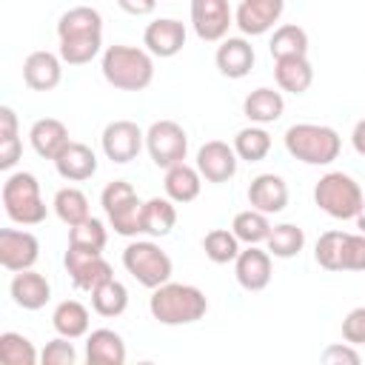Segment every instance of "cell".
<instances>
[{"label": "cell", "mask_w": 365, "mask_h": 365, "mask_svg": "<svg viewBox=\"0 0 365 365\" xmlns=\"http://www.w3.org/2000/svg\"><path fill=\"white\" fill-rule=\"evenodd\" d=\"M163 185H165V197L168 200H174V202H191V200H197L200 197V188H202V174L197 171V165L191 168V165H185V163H180V165H171V168H165V180H163Z\"/></svg>", "instance_id": "27"}, {"label": "cell", "mask_w": 365, "mask_h": 365, "mask_svg": "<svg viewBox=\"0 0 365 365\" xmlns=\"http://www.w3.org/2000/svg\"><path fill=\"white\" fill-rule=\"evenodd\" d=\"M117 6H120L125 14L143 17V14H151V11L157 9V0H117Z\"/></svg>", "instance_id": "45"}, {"label": "cell", "mask_w": 365, "mask_h": 365, "mask_svg": "<svg viewBox=\"0 0 365 365\" xmlns=\"http://www.w3.org/2000/svg\"><path fill=\"white\" fill-rule=\"evenodd\" d=\"M351 145H354L356 154L365 157V120H359V123L354 125V131H351Z\"/></svg>", "instance_id": "47"}, {"label": "cell", "mask_w": 365, "mask_h": 365, "mask_svg": "<svg viewBox=\"0 0 365 365\" xmlns=\"http://www.w3.org/2000/svg\"><path fill=\"white\" fill-rule=\"evenodd\" d=\"M106 242H108V234H106V225L97 217H88V220H83V222L68 228V245H74V248L103 254Z\"/></svg>", "instance_id": "38"}, {"label": "cell", "mask_w": 365, "mask_h": 365, "mask_svg": "<svg viewBox=\"0 0 365 365\" xmlns=\"http://www.w3.org/2000/svg\"><path fill=\"white\" fill-rule=\"evenodd\" d=\"M285 148L305 165H331L339 157L342 140L336 128L319 123H294L285 131Z\"/></svg>", "instance_id": "4"}, {"label": "cell", "mask_w": 365, "mask_h": 365, "mask_svg": "<svg viewBox=\"0 0 365 365\" xmlns=\"http://www.w3.org/2000/svg\"><path fill=\"white\" fill-rule=\"evenodd\" d=\"M214 63L222 77L228 80H242L254 68V46L245 37H225L217 46Z\"/></svg>", "instance_id": "18"}, {"label": "cell", "mask_w": 365, "mask_h": 365, "mask_svg": "<svg viewBox=\"0 0 365 365\" xmlns=\"http://www.w3.org/2000/svg\"><path fill=\"white\" fill-rule=\"evenodd\" d=\"M88 322H91L88 308H86L83 302H77V299H63V302L54 308V314H51L54 331H57L60 336H68V339L86 336V334H88Z\"/></svg>", "instance_id": "28"}, {"label": "cell", "mask_w": 365, "mask_h": 365, "mask_svg": "<svg viewBox=\"0 0 365 365\" xmlns=\"http://www.w3.org/2000/svg\"><path fill=\"white\" fill-rule=\"evenodd\" d=\"M231 231L237 234L240 242L245 245H259L268 240L271 234V222H268V214L257 211V208H248V211H240L231 222Z\"/></svg>", "instance_id": "34"}, {"label": "cell", "mask_w": 365, "mask_h": 365, "mask_svg": "<svg viewBox=\"0 0 365 365\" xmlns=\"http://www.w3.org/2000/svg\"><path fill=\"white\" fill-rule=\"evenodd\" d=\"M63 265H66V271H68L74 288L88 291V294H91L97 285H103L106 279L114 277V268L103 259V254H97V251H83V248H74V245H68V251H66V257H63Z\"/></svg>", "instance_id": "10"}, {"label": "cell", "mask_w": 365, "mask_h": 365, "mask_svg": "<svg viewBox=\"0 0 365 365\" xmlns=\"http://www.w3.org/2000/svg\"><path fill=\"white\" fill-rule=\"evenodd\" d=\"M3 208L6 217L17 225H40L48 214L43 197H40V182L29 171H14L3 182Z\"/></svg>", "instance_id": "6"}, {"label": "cell", "mask_w": 365, "mask_h": 365, "mask_svg": "<svg viewBox=\"0 0 365 365\" xmlns=\"http://www.w3.org/2000/svg\"><path fill=\"white\" fill-rule=\"evenodd\" d=\"M91 308L100 317H120L128 308V288L120 279H106L91 291Z\"/></svg>", "instance_id": "32"}, {"label": "cell", "mask_w": 365, "mask_h": 365, "mask_svg": "<svg viewBox=\"0 0 365 365\" xmlns=\"http://www.w3.org/2000/svg\"><path fill=\"white\" fill-rule=\"evenodd\" d=\"M23 80L31 91H51L63 80V57L51 51H31L23 63Z\"/></svg>", "instance_id": "19"}, {"label": "cell", "mask_w": 365, "mask_h": 365, "mask_svg": "<svg viewBox=\"0 0 365 365\" xmlns=\"http://www.w3.org/2000/svg\"><path fill=\"white\" fill-rule=\"evenodd\" d=\"M40 362L43 365H74L77 362V351H74V345H71L68 336H57V339H51L43 348Z\"/></svg>", "instance_id": "40"}, {"label": "cell", "mask_w": 365, "mask_h": 365, "mask_svg": "<svg viewBox=\"0 0 365 365\" xmlns=\"http://www.w3.org/2000/svg\"><path fill=\"white\" fill-rule=\"evenodd\" d=\"M60 57L68 66L91 63L103 48V14L91 6H74L57 20Z\"/></svg>", "instance_id": "1"}, {"label": "cell", "mask_w": 365, "mask_h": 365, "mask_svg": "<svg viewBox=\"0 0 365 365\" xmlns=\"http://www.w3.org/2000/svg\"><path fill=\"white\" fill-rule=\"evenodd\" d=\"M54 168L63 180L68 182H83L91 180L97 174V154L83 145V143H68L57 157H54Z\"/></svg>", "instance_id": "22"}, {"label": "cell", "mask_w": 365, "mask_h": 365, "mask_svg": "<svg viewBox=\"0 0 365 365\" xmlns=\"http://www.w3.org/2000/svg\"><path fill=\"white\" fill-rule=\"evenodd\" d=\"M29 140H31V148L46 157V160H54L71 140H68V128L66 123L54 120V117H43L37 120L31 128H29Z\"/></svg>", "instance_id": "24"}, {"label": "cell", "mask_w": 365, "mask_h": 365, "mask_svg": "<svg viewBox=\"0 0 365 365\" xmlns=\"http://www.w3.org/2000/svg\"><path fill=\"white\" fill-rule=\"evenodd\" d=\"M234 277L245 291L268 288V282H271V254L257 248V245H248L234 259Z\"/></svg>", "instance_id": "17"}, {"label": "cell", "mask_w": 365, "mask_h": 365, "mask_svg": "<svg viewBox=\"0 0 365 365\" xmlns=\"http://www.w3.org/2000/svg\"><path fill=\"white\" fill-rule=\"evenodd\" d=\"M145 148L157 168L180 165L188 154V134L174 120H157L145 131Z\"/></svg>", "instance_id": "9"}, {"label": "cell", "mask_w": 365, "mask_h": 365, "mask_svg": "<svg viewBox=\"0 0 365 365\" xmlns=\"http://www.w3.org/2000/svg\"><path fill=\"white\" fill-rule=\"evenodd\" d=\"M342 245H345V231H325L317 240L314 259L325 271H342Z\"/></svg>", "instance_id": "39"}, {"label": "cell", "mask_w": 365, "mask_h": 365, "mask_svg": "<svg viewBox=\"0 0 365 365\" xmlns=\"http://www.w3.org/2000/svg\"><path fill=\"white\" fill-rule=\"evenodd\" d=\"M40 356L31 345L29 336L17 331H3L0 334V362L3 365H34Z\"/></svg>", "instance_id": "37"}, {"label": "cell", "mask_w": 365, "mask_h": 365, "mask_svg": "<svg viewBox=\"0 0 365 365\" xmlns=\"http://www.w3.org/2000/svg\"><path fill=\"white\" fill-rule=\"evenodd\" d=\"M356 228H359V231L365 234V205H362V211L356 214Z\"/></svg>", "instance_id": "48"}, {"label": "cell", "mask_w": 365, "mask_h": 365, "mask_svg": "<svg viewBox=\"0 0 365 365\" xmlns=\"http://www.w3.org/2000/svg\"><path fill=\"white\" fill-rule=\"evenodd\" d=\"M23 154V143H20V134L17 137H0V168L3 171H11L17 165Z\"/></svg>", "instance_id": "44"}, {"label": "cell", "mask_w": 365, "mask_h": 365, "mask_svg": "<svg viewBox=\"0 0 365 365\" xmlns=\"http://www.w3.org/2000/svg\"><path fill=\"white\" fill-rule=\"evenodd\" d=\"M282 11H285V0H242L237 6L234 26L248 37H259L274 29Z\"/></svg>", "instance_id": "14"}, {"label": "cell", "mask_w": 365, "mask_h": 365, "mask_svg": "<svg viewBox=\"0 0 365 365\" xmlns=\"http://www.w3.org/2000/svg\"><path fill=\"white\" fill-rule=\"evenodd\" d=\"M0 137H17V114L11 106H0Z\"/></svg>", "instance_id": "46"}, {"label": "cell", "mask_w": 365, "mask_h": 365, "mask_svg": "<svg viewBox=\"0 0 365 365\" xmlns=\"http://www.w3.org/2000/svg\"><path fill=\"white\" fill-rule=\"evenodd\" d=\"M274 77L282 91L305 94L314 83V68L308 57H282V60H274Z\"/></svg>", "instance_id": "26"}, {"label": "cell", "mask_w": 365, "mask_h": 365, "mask_svg": "<svg viewBox=\"0 0 365 365\" xmlns=\"http://www.w3.org/2000/svg\"><path fill=\"white\" fill-rule=\"evenodd\" d=\"M103 77L120 91H143L154 80V60L148 48L137 46H108L100 60Z\"/></svg>", "instance_id": "2"}, {"label": "cell", "mask_w": 365, "mask_h": 365, "mask_svg": "<svg viewBox=\"0 0 365 365\" xmlns=\"http://www.w3.org/2000/svg\"><path fill=\"white\" fill-rule=\"evenodd\" d=\"M342 271H365V234H345Z\"/></svg>", "instance_id": "41"}, {"label": "cell", "mask_w": 365, "mask_h": 365, "mask_svg": "<svg viewBox=\"0 0 365 365\" xmlns=\"http://www.w3.org/2000/svg\"><path fill=\"white\" fill-rule=\"evenodd\" d=\"M123 265L125 271L143 285V288H160L163 282L171 279L174 274V262L171 257L151 240H137L131 245H125L123 251Z\"/></svg>", "instance_id": "8"}, {"label": "cell", "mask_w": 365, "mask_h": 365, "mask_svg": "<svg viewBox=\"0 0 365 365\" xmlns=\"http://www.w3.org/2000/svg\"><path fill=\"white\" fill-rule=\"evenodd\" d=\"M148 311L163 325H191L205 317L208 299L197 285L168 279L160 288H154V294L148 299Z\"/></svg>", "instance_id": "3"}, {"label": "cell", "mask_w": 365, "mask_h": 365, "mask_svg": "<svg viewBox=\"0 0 365 365\" xmlns=\"http://www.w3.org/2000/svg\"><path fill=\"white\" fill-rule=\"evenodd\" d=\"M202 251H205V257H208L211 262L225 265V262H234V259H237V254H240V240H237V234L228 231V228H214V231H208V234L202 237Z\"/></svg>", "instance_id": "36"}, {"label": "cell", "mask_w": 365, "mask_h": 365, "mask_svg": "<svg viewBox=\"0 0 365 365\" xmlns=\"http://www.w3.org/2000/svg\"><path fill=\"white\" fill-rule=\"evenodd\" d=\"M314 202L334 220H356V214L365 205V197L351 174L328 171L314 185Z\"/></svg>", "instance_id": "5"}, {"label": "cell", "mask_w": 365, "mask_h": 365, "mask_svg": "<svg viewBox=\"0 0 365 365\" xmlns=\"http://www.w3.org/2000/svg\"><path fill=\"white\" fill-rule=\"evenodd\" d=\"M248 202L251 208L262 214H279L288 205V185L279 174H257L248 185Z\"/></svg>", "instance_id": "20"}, {"label": "cell", "mask_w": 365, "mask_h": 365, "mask_svg": "<svg viewBox=\"0 0 365 365\" xmlns=\"http://www.w3.org/2000/svg\"><path fill=\"white\" fill-rule=\"evenodd\" d=\"M234 151L240 160L245 163H259L268 157L271 151V134L262 128V125H248V128H240L237 137H234Z\"/></svg>", "instance_id": "33"}, {"label": "cell", "mask_w": 365, "mask_h": 365, "mask_svg": "<svg viewBox=\"0 0 365 365\" xmlns=\"http://www.w3.org/2000/svg\"><path fill=\"white\" fill-rule=\"evenodd\" d=\"M100 205L111 222V228L123 237H137L143 234V200L137 197L134 185L125 180H114L103 188Z\"/></svg>", "instance_id": "7"}, {"label": "cell", "mask_w": 365, "mask_h": 365, "mask_svg": "<svg viewBox=\"0 0 365 365\" xmlns=\"http://www.w3.org/2000/svg\"><path fill=\"white\" fill-rule=\"evenodd\" d=\"M342 339L351 345H365V308L348 311V317L342 319Z\"/></svg>", "instance_id": "42"}, {"label": "cell", "mask_w": 365, "mask_h": 365, "mask_svg": "<svg viewBox=\"0 0 365 365\" xmlns=\"http://www.w3.org/2000/svg\"><path fill=\"white\" fill-rule=\"evenodd\" d=\"M231 23H234V14L228 0H191V26L200 40L205 43L225 40Z\"/></svg>", "instance_id": "12"}, {"label": "cell", "mask_w": 365, "mask_h": 365, "mask_svg": "<svg viewBox=\"0 0 365 365\" xmlns=\"http://www.w3.org/2000/svg\"><path fill=\"white\" fill-rule=\"evenodd\" d=\"M285 111V100L279 91L268 88V86H259L254 88L245 100H242V114L257 123V125H268V123H277Z\"/></svg>", "instance_id": "25"}, {"label": "cell", "mask_w": 365, "mask_h": 365, "mask_svg": "<svg viewBox=\"0 0 365 365\" xmlns=\"http://www.w3.org/2000/svg\"><path fill=\"white\" fill-rule=\"evenodd\" d=\"M86 359L88 365H123L125 342L111 328H97L86 336Z\"/></svg>", "instance_id": "23"}, {"label": "cell", "mask_w": 365, "mask_h": 365, "mask_svg": "<svg viewBox=\"0 0 365 365\" xmlns=\"http://www.w3.org/2000/svg\"><path fill=\"white\" fill-rule=\"evenodd\" d=\"M237 163H240V157H237L234 145H228L222 140H208L197 151V171L208 182H228L237 174Z\"/></svg>", "instance_id": "15"}, {"label": "cell", "mask_w": 365, "mask_h": 365, "mask_svg": "<svg viewBox=\"0 0 365 365\" xmlns=\"http://www.w3.org/2000/svg\"><path fill=\"white\" fill-rule=\"evenodd\" d=\"M100 143H103V154L111 163L125 165V163L137 160V154H140V148L145 143V131L131 120H114V123H108L103 128Z\"/></svg>", "instance_id": "11"}, {"label": "cell", "mask_w": 365, "mask_h": 365, "mask_svg": "<svg viewBox=\"0 0 365 365\" xmlns=\"http://www.w3.org/2000/svg\"><path fill=\"white\" fill-rule=\"evenodd\" d=\"M54 214L71 228V225H77V222H83V220H88L91 214H88V197L80 191V188H60L57 194H54Z\"/></svg>", "instance_id": "35"}, {"label": "cell", "mask_w": 365, "mask_h": 365, "mask_svg": "<svg viewBox=\"0 0 365 365\" xmlns=\"http://www.w3.org/2000/svg\"><path fill=\"white\" fill-rule=\"evenodd\" d=\"M265 245H268V254H271V257H277V259H291V257H297V254L302 251V245H305V231H302L299 225H294V222H279V225L271 228Z\"/></svg>", "instance_id": "31"}, {"label": "cell", "mask_w": 365, "mask_h": 365, "mask_svg": "<svg viewBox=\"0 0 365 365\" xmlns=\"http://www.w3.org/2000/svg\"><path fill=\"white\" fill-rule=\"evenodd\" d=\"M143 46L154 57H174L185 46V26L174 17H160L145 26L143 31Z\"/></svg>", "instance_id": "16"}, {"label": "cell", "mask_w": 365, "mask_h": 365, "mask_svg": "<svg viewBox=\"0 0 365 365\" xmlns=\"http://www.w3.org/2000/svg\"><path fill=\"white\" fill-rule=\"evenodd\" d=\"M359 351L351 345V342H342V345H328L325 351H322V362H328V365H359Z\"/></svg>", "instance_id": "43"}, {"label": "cell", "mask_w": 365, "mask_h": 365, "mask_svg": "<svg viewBox=\"0 0 365 365\" xmlns=\"http://www.w3.org/2000/svg\"><path fill=\"white\" fill-rule=\"evenodd\" d=\"M40 257V242L31 231H17V228H3L0 231V265L11 274L26 271L37 262Z\"/></svg>", "instance_id": "13"}, {"label": "cell", "mask_w": 365, "mask_h": 365, "mask_svg": "<svg viewBox=\"0 0 365 365\" xmlns=\"http://www.w3.org/2000/svg\"><path fill=\"white\" fill-rule=\"evenodd\" d=\"M9 291H11L14 305H20L23 311H40V308L51 299V285H48V279H46L43 274L31 271V268L17 271L14 279H11V285H9Z\"/></svg>", "instance_id": "21"}, {"label": "cell", "mask_w": 365, "mask_h": 365, "mask_svg": "<svg viewBox=\"0 0 365 365\" xmlns=\"http://www.w3.org/2000/svg\"><path fill=\"white\" fill-rule=\"evenodd\" d=\"M271 57L282 60V57H308V34L302 26L297 23H285L279 29H274V37L268 43Z\"/></svg>", "instance_id": "30"}, {"label": "cell", "mask_w": 365, "mask_h": 365, "mask_svg": "<svg viewBox=\"0 0 365 365\" xmlns=\"http://www.w3.org/2000/svg\"><path fill=\"white\" fill-rule=\"evenodd\" d=\"M177 225V208L168 197H151L143 205V234L151 237H168Z\"/></svg>", "instance_id": "29"}]
</instances>
